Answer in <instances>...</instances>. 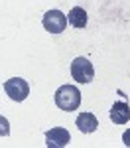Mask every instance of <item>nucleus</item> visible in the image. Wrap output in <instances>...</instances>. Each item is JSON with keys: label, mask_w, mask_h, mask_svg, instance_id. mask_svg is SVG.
Returning <instances> with one entry per match:
<instances>
[{"label": "nucleus", "mask_w": 130, "mask_h": 148, "mask_svg": "<svg viewBox=\"0 0 130 148\" xmlns=\"http://www.w3.org/2000/svg\"><path fill=\"white\" fill-rule=\"evenodd\" d=\"M55 105L65 113L77 111L81 105V91L75 85H61L55 91Z\"/></svg>", "instance_id": "f257e3e1"}, {"label": "nucleus", "mask_w": 130, "mask_h": 148, "mask_svg": "<svg viewBox=\"0 0 130 148\" xmlns=\"http://www.w3.org/2000/svg\"><path fill=\"white\" fill-rule=\"evenodd\" d=\"M71 77L77 83H91L95 77L93 63L87 57H75L71 63Z\"/></svg>", "instance_id": "f03ea898"}, {"label": "nucleus", "mask_w": 130, "mask_h": 148, "mask_svg": "<svg viewBox=\"0 0 130 148\" xmlns=\"http://www.w3.org/2000/svg\"><path fill=\"white\" fill-rule=\"evenodd\" d=\"M4 91H6V95L10 97L12 101L22 103V101H26V97L30 95V85H28V81L22 79V77H12V79L4 81Z\"/></svg>", "instance_id": "7ed1b4c3"}, {"label": "nucleus", "mask_w": 130, "mask_h": 148, "mask_svg": "<svg viewBox=\"0 0 130 148\" xmlns=\"http://www.w3.org/2000/svg\"><path fill=\"white\" fill-rule=\"evenodd\" d=\"M42 24H44L46 32H49V34H61V32H65L67 18H65V14L61 10H47L44 14Z\"/></svg>", "instance_id": "20e7f679"}, {"label": "nucleus", "mask_w": 130, "mask_h": 148, "mask_svg": "<svg viewBox=\"0 0 130 148\" xmlns=\"http://www.w3.org/2000/svg\"><path fill=\"white\" fill-rule=\"evenodd\" d=\"M71 142L69 130L61 128V126H53L46 132V144L47 148H65Z\"/></svg>", "instance_id": "39448f33"}, {"label": "nucleus", "mask_w": 130, "mask_h": 148, "mask_svg": "<svg viewBox=\"0 0 130 148\" xmlns=\"http://www.w3.org/2000/svg\"><path fill=\"white\" fill-rule=\"evenodd\" d=\"M110 121L114 125H126L130 121V105L126 101H116L110 109Z\"/></svg>", "instance_id": "423d86ee"}, {"label": "nucleus", "mask_w": 130, "mask_h": 148, "mask_svg": "<svg viewBox=\"0 0 130 148\" xmlns=\"http://www.w3.org/2000/svg\"><path fill=\"white\" fill-rule=\"evenodd\" d=\"M97 126H99V121H97V116L93 113H81L77 116V128L85 132V134H91L97 130Z\"/></svg>", "instance_id": "0eeeda50"}, {"label": "nucleus", "mask_w": 130, "mask_h": 148, "mask_svg": "<svg viewBox=\"0 0 130 148\" xmlns=\"http://www.w3.org/2000/svg\"><path fill=\"white\" fill-rule=\"evenodd\" d=\"M67 24H71L73 28H85L87 26V12L81 6H75L71 8L67 14Z\"/></svg>", "instance_id": "6e6552de"}, {"label": "nucleus", "mask_w": 130, "mask_h": 148, "mask_svg": "<svg viewBox=\"0 0 130 148\" xmlns=\"http://www.w3.org/2000/svg\"><path fill=\"white\" fill-rule=\"evenodd\" d=\"M8 134H10V123L6 116L0 114V136H8Z\"/></svg>", "instance_id": "1a4fd4ad"}, {"label": "nucleus", "mask_w": 130, "mask_h": 148, "mask_svg": "<svg viewBox=\"0 0 130 148\" xmlns=\"http://www.w3.org/2000/svg\"><path fill=\"white\" fill-rule=\"evenodd\" d=\"M122 142H124V146H130V128L122 134Z\"/></svg>", "instance_id": "9d476101"}]
</instances>
